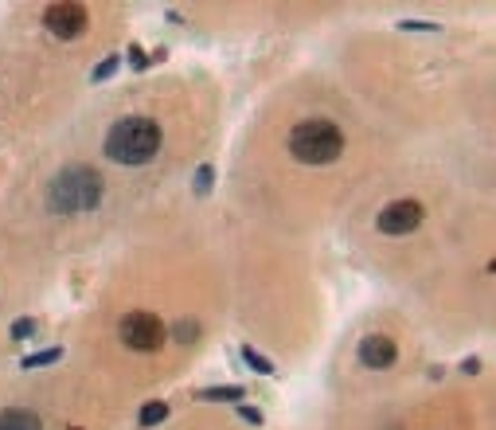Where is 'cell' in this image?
Masks as SVG:
<instances>
[{
	"mask_svg": "<svg viewBox=\"0 0 496 430\" xmlns=\"http://www.w3.org/2000/svg\"><path fill=\"white\" fill-rule=\"evenodd\" d=\"M160 149V126L152 118H121L106 133V157L118 165H149Z\"/></svg>",
	"mask_w": 496,
	"mask_h": 430,
	"instance_id": "6da1fadb",
	"label": "cell"
},
{
	"mask_svg": "<svg viewBox=\"0 0 496 430\" xmlns=\"http://www.w3.org/2000/svg\"><path fill=\"white\" fill-rule=\"evenodd\" d=\"M102 200V177L86 165H71L63 169L59 177L51 180V192H47V203L59 215H75V211H90L98 208Z\"/></svg>",
	"mask_w": 496,
	"mask_h": 430,
	"instance_id": "7a4b0ae2",
	"label": "cell"
},
{
	"mask_svg": "<svg viewBox=\"0 0 496 430\" xmlns=\"http://www.w3.org/2000/svg\"><path fill=\"white\" fill-rule=\"evenodd\" d=\"M289 153H294L301 165H332V160L344 153V137L332 121L325 118H309L301 126H294L289 133Z\"/></svg>",
	"mask_w": 496,
	"mask_h": 430,
	"instance_id": "3957f363",
	"label": "cell"
},
{
	"mask_svg": "<svg viewBox=\"0 0 496 430\" xmlns=\"http://www.w3.org/2000/svg\"><path fill=\"white\" fill-rule=\"evenodd\" d=\"M118 337L121 345H129L133 352H157L164 345V321L152 317V313H126L118 325Z\"/></svg>",
	"mask_w": 496,
	"mask_h": 430,
	"instance_id": "277c9868",
	"label": "cell"
},
{
	"mask_svg": "<svg viewBox=\"0 0 496 430\" xmlns=\"http://www.w3.org/2000/svg\"><path fill=\"white\" fill-rule=\"evenodd\" d=\"M418 223H422V203L418 200H395L379 211L375 227L383 231V235H406V231H414Z\"/></svg>",
	"mask_w": 496,
	"mask_h": 430,
	"instance_id": "5b68a950",
	"label": "cell"
},
{
	"mask_svg": "<svg viewBox=\"0 0 496 430\" xmlns=\"http://www.w3.org/2000/svg\"><path fill=\"white\" fill-rule=\"evenodd\" d=\"M43 24H47L51 35H59V40H75V35H83V28H86V8L83 4H71V0L51 4V8L43 12Z\"/></svg>",
	"mask_w": 496,
	"mask_h": 430,
	"instance_id": "8992f818",
	"label": "cell"
},
{
	"mask_svg": "<svg viewBox=\"0 0 496 430\" xmlns=\"http://www.w3.org/2000/svg\"><path fill=\"white\" fill-rule=\"evenodd\" d=\"M395 356H399V348H395V340L391 337H363L360 340V364H368V368H391L395 364Z\"/></svg>",
	"mask_w": 496,
	"mask_h": 430,
	"instance_id": "52a82bcc",
	"label": "cell"
},
{
	"mask_svg": "<svg viewBox=\"0 0 496 430\" xmlns=\"http://www.w3.org/2000/svg\"><path fill=\"white\" fill-rule=\"evenodd\" d=\"M0 430H43V426H40V414L8 407V411H0Z\"/></svg>",
	"mask_w": 496,
	"mask_h": 430,
	"instance_id": "ba28073f",
	"label": "cell"
},
{
	"mask_svg": "<svg viewBox=\"0 0 496 430\" xmlns=\"http://www.w3.org/2000/svg\"><path fill=\"white\" fill-rule=\"evenodd\" d=\"M164 419H169V403H160V399L145 403L141 414H137V422H141V426H157V422H164Z\"/></svg>",
	"mask_w": 496,
	"mask_h": 430,
	"instance_id": "9c48e42d",
	"label": "cell"
},
{
	"mask_svg": "<svg viewBox=\"0 0 496 430\" xmlns=\"http://www.w3.org/2000/svg\"><path fill=\"white\" fill-rule=\"evenodd\" d=\"M55 360H63V348H43V352L24 356V360H20V368L32 371V368H47V364H55Z\"/></svg>",
	"mask_w": 496,
	"mask_h": 430,
	"instance_id": "30bf717a",
	"label": "cell"
},
{
	"mask_svg": "<svg viewBox=\"0 0 496 430\" xmlns=\"http://www.w3.org/2000/svg\"><path fill=\"white\" fill-rule=\"evenodd\" d=\"M200 399H223V403H238V399H246V391L238 388V383H231V388H203L195 391Z\"/></svg>",
	"mask_w": 496,
	"mask_h": 430,
	"instance_id": "8fae6325",
	"label": "cell"
},
{
	"mask_svg": "<svg viewBox=\"0 0 496 430\" xmlns=\"http://www.w3.org/2000/svg\"><path fill=\"white\" fill-rule=\"evenodd\" d=\"M243 360H246V364H250V368H254V371H258V376H274V371H278V368H274V364H270V360H266V356H262V352H258V348H250V345H246V348H243Z\"/></svg>",
	"mask_w": 496,
	"mask_h": 430,
	"instance_id": "7c38bea8",
	"label": "cell"
},
{
	"mask_svg": "<svg viewBox=\"0 0 496 430\" xmlns=\"http://www.w3.org/2000/svg\"><path fill=\"white\" fill-rule=\"evenodd\" d=\"M211 184H215V165H200V169H195V180H192L195 196H207Z\"/></svg>",
	"mask_w": 496,
	"mask_h": 430,
	"instance_id": "4fadbf2b",
	"label": "cell"
},
{
	"mask_svg": "<svg viewBox=\"0 0 496 430\" xmlns=\"http://www.w3.org/2000/svg\"><path fill=\"white\" fill-rule=\"evenodd\" d=\"M118 67H121V55H106V59H102L98 67L90 71V83H106V78L114 75V71H118Z\"/></svg>",
	"mask_w": 496,
	"mask_h": 430,
	"instance_id": "5bb4252c",
	"label": "cell"
},
{
	"mask_svg": "<svg viewBox=\"0 0 496 430\" xmlns=\"http://www.w3.org/2000/svg\"><path fill=\"white\" fill-rule=\"evenodd\" d=\"M32 333H35V321L32 317H20L16 325H12V337H16V340H28Z\"/></svg>",
	"mask_w": 496,
	"mask_h": 430,
	"instance_id": "9a60e30c",
	"label": "cell"
},
{
	"mask_svg": "<svg viewBox=\"0 0 496 430\" xmlns=\"http://www.w3.org/2000/svg\"><path fill=\"white\" fill-rule=\"evenodd\" d=\"M129 63H133V71H145V67H149V55L141 51V43H129Z\"/></svg>",
	"mask_w": 496,
	"mask_h": 430,
	"instance_id": "2e32d148",
	"label": "cell"
},
{
	"mask_svg": "<svg viewBox=\"0 0 496 430\" xmlns=\"http://www.w3.org/2000/svg\"><path fill=\"white\" fill-rule=\"evenodd\" d=\"M403 32H437V24H426V20H403Z\"/></svg>",
	"mask_w": 496,
	"mask_h": 430,
	"instance_id": "e0dca14e",
	"label": "cell"
},
{
	"mask_svg": "<svg viewBox=\"0 0 496 430\" xmlns=\"http://www.w3.org/2000/svg\"><path fill=\"white\" fill-rule=\"evenodd\" d=\"M238 419H246L250 426H262V411H254V407H246V403H238Z\"/></svg>",
	"mask_w": 496,
	"mask_h": 430,
	"instance_id": "ac0fdd59",
	"label": "cell"
},
{
	"mask_svg": "<svg viewBox=\"0 0 496 430\" xmlns=\"http://www.w3.org/2000/svg\"><path fill=\"white\" fill-rule=\"evenodd\" d=\"M195 333H200V329H195L192 321H180V325H176V337H180V340H192Z\"/></svg>",
	"mask_w": 496,
	"mask_h": 430,
	"instance_id": "d6986e66",
	"label": "cell"
},
{
	"mask_svg": "<svg viewBox=\"0 0 496 430\" xmlns=\"http://www.w3.org/2000/svg\"><path fill=\"white\" fill-rule=\"evenodd\" d=\"M461 371H465V376H477V371H480V356H469V360H461Z\"/></svg>",
	"mask_w": 496,
	"mask_h": 430,
	"instance_id": "ffe728a7",
	"label": "cell"
}]
</instances>
